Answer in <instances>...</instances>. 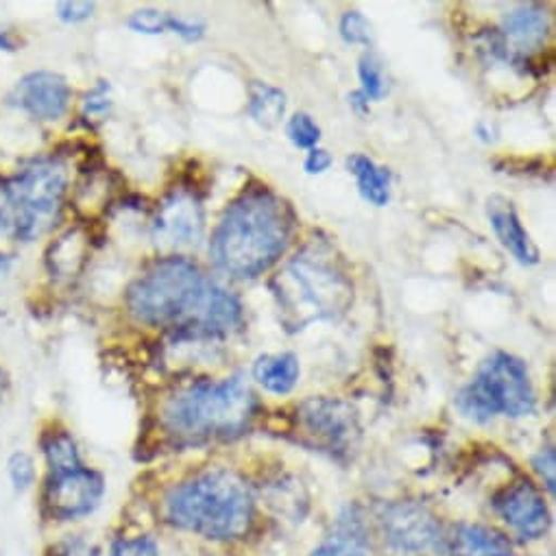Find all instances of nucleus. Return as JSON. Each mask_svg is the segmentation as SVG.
I'll use <instances>...</instances> for the list:
<instances>
[{"mask_svg": "<svg viewBox=\"0 0 556 556\" xmlns=\"http://www.w3.org/2000/svg\"><path fill=\"white\" fill-rule=\"evenodd\" d=\"M358 77H361V84H363V94L369 99V101H378L384 97L387 92V79H384V73H382V66L376 62L374 55H365L358 64Z\"/></svg>", "mask_w": 556, "mask_h": 556, "instance_id": "obj_22", "label": "nucleus"}, {"mask_svg": "<svg viewBox=\"0 0 556 556\" xmlns=\"http://www.w3.org/2000/svg\"><path fill=\"white\" fill-rule=\"evenodd\" d=\"M287 134L291 138V142L298 147V149H315L319 138H321V129L319 125L315 123V118L311 114H295L289 125H287Z\"/></svg>", "mask_w": 556, "mask_h": 556, "instance_id": "obj_23", "label": "nucleus"}, {"mask_svg": "<svg viewBox=\"0 0 556 556\" xmlns=\"http://www.w3.org/2000/svg\"><path fill=\"white\" fill-rule=\"evenodd\" d=\"M282 321L289 330L343 315L352 300L354 287L339 257L326 247H306L270 282Z\"/></svg>", "mask_w": 556, "mask_h": 556, "instance_id": "obj_5", "label": "nucleus"}, {"mask_svg": "<svg viewBox=\"0 0 556 556\" xmlns=\"http://www.w3.org/2000/svg\"><path fill=\"white\" fill-rule=\"evenodd\" d=\"M493 506L508 528L526 541L541 539L549 528V510L541 493L526 480H519L497 493Z\"/></svg>", "mask_w": 556, "mask_h": 556, "instance_id": "obj_13", "label": "nucleus"}, {"mask_svg": "<svg viewBox=\"0 0 556 556\" xmlns=\"http://www.w3.org/2000/svg\"><path fill=\"white\" fill-rule=\"evenodd\" d=\"M311 556H371L363 517L356 508H345L337 519L332 534L315 547Z\"/></svg>", "mask_w": 556, "mask_h": 556, "instance_id": "obj_16", "label": "nucleus"}, {"mask_svg": "<svg viewBox=\"0 0 556 556\" xmlns=\"http://www.w3.org/2000/svg\"><path fill=\"white\" fill-rule=\"evenodd\" d=\"M68 194V166L55 155L25 162L0 179V236L34 242L62 218Z\"/></svg>", "mask_w": 556, "mask_h": 556, "instance_id": "obj_6", "label": "nucleus"}, {"mask_svg": "<svg viewBox=\"0 0 556 556\" xmlns=\"http://www.w3.org/2000/svg\"><path fill=\"white\" fill-rule=\"evenodd\" d=\"M8 473L12 480V486L23 493V491L31 489L36 482V463L29 454L16 452L8 463Z\"/></svg>", "mask_w": 556, "mask_h": 556, "instance_id": "obj_25", "label": "nucleus"}, {"mask_svg": "<svg viewBox=\"0 0 556 556\" xmlns=\"http://www.w3.org/2000/svg\"><path fill=\"white\" fill-rule=\"evenodd\" d=\"M341 38L348 45H369L371 42V23L361 12H348L341 18Z\"/></svg>", "mask_w": 556, "mask_h": 556, "instance_id": "obj_26", "label": "nucleus"}, {"mask_svg": "<svg viewBox=\"0 0 556 556\" xmlns=\"http://www.w3.org/2000/svg\"><path fill=\"white\" fill-rule=\"evenodd\" d=\"M332 166V155L326 151V149H311L306 162H304V168L311 173V175H321L326 173L328 168Z\"/></svg>", "mask_w": 556, "mask_h": 556, "instance_id": "obj_32", "label": "nucleus"}, {"mask_svg": "<svg viewBox=\"0 0 556 556\" xmlns=\"http://www.w3.org/2000/svg\"><path fill=\"white\" fill-rule=\"evenodd\" d=\"M8 374L3 371V367H0V402L5 400V395H8Z\"/></svg>", "mask_w": 556, "mask_h": 556, "instance_id": "obj_35", "label": "nucleus"}, {"mask_svg": "<svg viewBox=\"0 0 556 556\" xmlns=\"http://www.w3.org/2000/svg\"><path fill=\"white\" fill-rule=\"evenodd\" d=\"M549 34V18L536 5H526L510 12L502 23L504 49L515 58L536 53Z\"/></svg>", "mask_w": 556, "mask_h": 556, "instance_id": "obj_14", "label": "nucleus"}, {"mask_svg": "<svg viewBox=\"0 0 556 556\" xmlns=\"http://www.w3.org/2000/svg\"><path fill=\"white\" fill-rule=\"evenodd\" d=\"M129 313L144 326L203 339L229 332L240 319L238 300L216 287L188 257H162L127 291Z\"/></svg>", "mask_w": 556, "mask_h": 556, "instance_id": "obj_1", "label": "nucleus"}, {"mask_svg": "<svg viewBox=\"0 0 556 556\" xmlns=\"http://www.w3.org/2000/svg\"><path fill=\"white\" fill-rule=\"evenodd\" d=\"M42 452H45L49 471H64V469L84 465L81 456H79V447H77L73 434L66 430H55V432L45 434Z\"/></svg>", "mask_w": 556, "mask_h": 556, "instance_id": "obj_21", "label": "nucleus"}, {"mask_svg": "<svg viewBox=\"0 0 556 556\" xmlns=\"http://www.w3.org/2000/svg\"><path fill=\"white\" fill-rule=\"evenodd\" d=\"M166 521L212 541L242 539L253 523L247 482L225 469L203 471L166 493Z\"/></svg>", "mask_w": 556, "mask_h": 556, "instance_id": "obj_3", "label": "nucleus"}, {"mask_svg": "<svg viewBox=\"0 0 556 556\" xmlns=\"http://www.w3.org/2000/svg\"><path fill=\"white\" fill-rule=\"evenodd\" d=\"M49 556H99V549L84 536H66L51 547Z\"/></svg>", "mask_w": 556, "mask_h": 556, "instance_id": "obj_29", "label": "nucleus"}, {"mask_svg": "<svg viewBox=\"0 0 556 556\" xmlns=\"http://www.w3.org/2000/svg\"><path fill=\"white\" fill-rule=\"evenodd\" d=\"M110 556H160V547L153 536H121L112 545Z\"/></svg>", "mask_w": 556, "mask_h": 556, "instance_id": "obj_27", "label": "nucleus"}, {"mask_svg": "<svg viewBox=\"0 0 556 556\" xmlns=\"http://www.w3.org/2000/svg\"><path fill=\"white\" fill-rule=\"evenodd\" d=\"M18 51V38L14 36V31L0 27V53H14Z\"/></svg>", "mask_w": 556, "mask_h": 556, "instance_id": "obj_33", "label": "nucleus"}, {"mask_svg": "<svg viewBox=\"0 0 556 556\" xmlns=\"http://www.w3.org/2000/svg\"><path fill=\"white\" fill-rule=\"evenodd\" d=\"M108 90H110V86L101 84L92 92H88V97L84 101V116L88 121H103V118H108V114L112 110V99L108 97Z\"/></svg>", "mask_w": 556, "mask_h": 556, "instance_id": "obj_28", "label": "nucleus"}, {"mask_svg": "<svg viewBox=\"0 0 556 556\" xmlns=\"http://www.w3.org/2000/svg\"><path fill=\"white\" fill-rule=\"evenodd\" d=\"M291 231V207L266 188H251L223 212L212 233L210 253L225 275L251 280L282 257Z\"/></svg>", "mask_w": 556, "mask_h": 556, "instance_id": "obj_2", "label": "nucleus"}, {"mask_svg": "<svg viewBox=\"0 0 556 556\" xmlns=\"http://www.w3.org/2000/svg\"><path fill=\"white\" fill-rule=\"evenodd\" d=\"M71 84L53 71H34L18 79L12 103L40 123H58L71 108Z\"/></svg>", "mask_w": 556, "mask_h": 556, "instance_id": "obj_11", "label": "nucleus"}, {"mask_svg": "<svg viewBox=\"0 0 556 556\" xmlns=\"http://www.w3.org/2000/svg\"><path fill=\"white\" fill-rule=\"evenodd\" d=\"M249 114L266 129L280 125L287 114V97L268 84L253 81L249 88Z\"/></svg>", "mask_w": 556, "mask_h": 556, "instance_id": "obj_20", "label": "nucleus"}, {"mask_svg": "<svg viewBox=\"0 0 556 556\" xmlns=\"http://www.w3.org/2000/svg\"><path fill=\"white\" fill-rule=\"evenodd\" d=\"M486 216L502 247H506L521 264L530 266L539 262V249L530 240V233L521 225L519 214L508 199L491 197L486 201Z\"/></svg>", "mask_w": 556, "mask_h": 556, "instance_id": "obj_15", "label": "nucleus"}, {"mask_svg": "<svg viewBox=\"0 0 556 556\" xmlns=\"http://www.w3.org/2000/svg\"><path fill=\"white\" fill-rule=\"evenodd\" d=\"M348 168L356 177L361 194L376 207H384L391 201V173L378 166L365 153L348 157Z\"/></svg>", "mask_w": 556, "mask_h": 556, "instance_id": "obj_19", "label": "nucleus"}, {"mask_svg": "<svg viewBox=\"0 0 556 556\" xmlns=\"http://www.w3.org/2000/svg\"><path fill=\"white\" fill-rule=\"evenodd\" d=\"M384 541L402 554L417 556L439 549L443 543V528L437 515L419 502H391L378 515Z\"/></svg>", "mask_w": 556, "mask_h": 556, "instance_id": "obj_9", "label": "nucleus"}, {"mask_svg": "<svg viewBox=\"0 0 556 556\" xmlns=\"http://www.w3.org/2000/svg\"><path fill=\"white\" fill-rule=\"evenodd\" d=\"M170 23H173V16L166 12H160V10H138L129 18V27L138 34H147V36H157L164 31H170Z\"/></svg>", "mask_w": 556, "mask_h": 556, "instance_id": "obj_24", "label": "nucleus"}, {"mask_svg": "<svg viewBox=\"0 0 556 556\" xmlns=\"http://www.w3.org/2000/svg\"><path fill=\"white\" fill-rule=\"evenodd\" d=\"M94 3H88V0H68V3H60L58 5V18L60 21H64V23H71V25H75V23H84V21H88V18H92V14H94Z\"/></svg>", "mask_w": 556, "mask_h": 556, "instance_id": "obj_31", "label": "nucleus"}, {"mask_svg": "<svg viewBox=\"0 0 556 556\" xmlns=\"http://www.w3.org/2000/svg\"><path fill=\"white\" fill-rule=\"evenodd\" d=\"M554 450L552 447H543L532 456V469L539 473L541 482L547 486L549 493H554V484H556V467H554Z\"/></svg>", "mask_w": 556, "mask_h": 556, "instance_id": "obj_30", "label": "nucleus"}, {"mask_svg": "<svg viewBox=\"0 0 556 556\" xmlns=\"http://www.w3.org/2000/svg\"><path fill=\"white\" fill-rule=\"evenodd\" d=\"M450 556H515V549L502 532L478 523H463L452 536Z\"/></svg>", "mask_w": 556, "mask_h": 556, "instance_id": "obj_17", "label": "nucleus"}, {"mask_svg": "<svg viewBox=\"0 0 556 556\" xmlns=\"http://www.w3.org/2000/svg\"><path fill=\"white\" fill-rule=\"evenodd\" d=\"M105 480L99 471L79 465L64 471H49L42 491L45 513L55 521L88 517L101 504Z\"/></svg>", "mask_w": 556, "mask_h": 556, "instance_id": "obj_8", "label": "nucleus"}, {"mask_svg": "<svg viewBox=\"0 0 556 556\" xmlns=\"http://www.w3.org/2000/svg\"><path fill=\"white\" fill-rule=\"evenodd\" d=\"M300 424L317 447L337 456L348 454L361 434L354 408L341 400H308L300 408Z\"/></svg>", "mask_w": 556, "mask_h": 556, "instance_id": "obj_10", "label": "nucleus"}, {"mask_svg": "<svg viewBox=\"0 0 556 556\" xmlns=\"http://www.w3.org/2000/svg\"><path fill=\"white\" fill-rule=\"evenodd\" d=\"M456 406L473 421H489L497 415L513 419L530 415L534 391L526 365L506 352H495L458 393Z\"/></svg>", "mask_w": 556, "mask_h": 556, "instance_id": "obj_7", "label": "nucleus"}, {"mask_svg": "<svg viewBox=\"0 0 556 556\" xmlns=\"http://www.w3.org/2000/svg\"><path fill=\"white\" fill-rule=\"evenodd\" d=\"M10 266H12V257H10L8 253L0 251V275L8 273V270H10Z\"/></svg>", "mask_w": 556, "mask_h": 556, "instance_id": "obj_36", "label": "nucleus"}, {"mask_svg": "<svg viewBox=\"0 0 556 556\" xmlns=\"http://www.w3.org/2000/svg\"><path fill=\"white\" fill-rule=\"evenodd\" d=\"M255 395L240 378L201 380L173 395L162 410L166 434L179 445L236 439L251 426Z\"/></svg>", "mask_w": 556, "mask_h": 556, "instance_id": "obj_4", "label": "nucleus"}, {"mask_svg": "<svg viewBox=\"0 0 556 556\" xmlns=\"http://www.w3.org/2000/svg\"><path fill=\"white\" fill-rule=\"evenodd\" d=\"M203 233V207L199 199L186 190L173 192L157 210L153 220V238L164 249H181L194 244Z\"/></svg>", "mask_w": 556, "mask_h": 556, "instance_id": "obj_12", "label": "nucleus"}, {"mask_svg": "<svg viewBox=\"0 0 556 556\" xmlns=\"http://www.w3.org/2000/svg\"><path fill=\"white\" fill-rule=\"evenodd\" d=\"M350 103L358 114H367L369 112V99L363 92H354L350 94Z\"/></svg>", "mask_w": 556, "mask_h": 556, "instance_id": "obj_34", "label": "nucleus"}, {"mask_svg": "<svg viewBox=\"0 0 556 556\" xmlns=\"http://www.w3.org/2000/svg\"><path fill=\"white\" fill-rule=\"evenodd\" d=\"M253 378L268 393L287 395L295 389V384L300 380V363L293 354L262 356L253 365Z\"/></svg>", "mask_w": 556, "mask_h": 556, "instance_id": "obj_18", "label": "nucleus"}]
</instances>
